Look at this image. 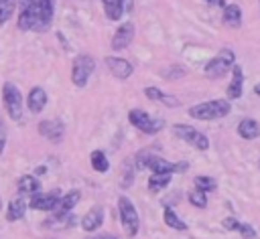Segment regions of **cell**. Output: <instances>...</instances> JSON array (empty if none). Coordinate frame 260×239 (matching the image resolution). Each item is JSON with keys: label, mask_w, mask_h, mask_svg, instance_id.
Instances as JSON below:
<instances>
[{"label": "cell", "mask_w": 260, "mask_h": 239, "mask_svg": "<svg viewBox=\"0 0 260 239\" xmlns=\"http://www.w3.org/2000/svg\"><path fill=\"white\" fill-rule=\"evenodd\" d=\"M207 4H211V6H221V8H225V0H209Z\"/></svg>", "instance_id": "obj_33"}, {"label": "cell", "mask_w": 260, "mask_h": 239, "mask_svg": "<svg viewBox=\"0 0 260 239\" xmlns=\"http://www.w3.org/2000/svg\"><path fill=\"white\" fill-rule=\"evenodd\" d=\"M234 63H236V53L230 51V49H221L211 61H207L205 75L209 79H219V77H223L234 67Z\"/></svg>", "instance_id": "obj_3"}, {"label": "cell", "mask_w": 260, "mask_h": 239, "mask_svg": "<svg viewBox=\"0 0 260 239\" xmlns=\"http://www.w3.org/2000/svg\"><path fill=\"white\" fill-rule=\"evenodd\" d=\"M223 24L230 28H240L242 26V8L238 4H225L223 8Z\"/></svg>", "instance_id": "obj_18"}, {"label": "cell", "mask_w": 260, "mask_h": 239, "mask_svg": "<svg viewBox=\"0 0 260 239\" xmlns=\"http://www.w3.org/2000/svg\"><path fill=\"white\" fill-rule=\"evenodd\" d=\"M106 65H108V71L118 79H128L134 71L132 63L122 57H106Z\"/></svg>", "instance_id": "obj_12"}, {"label": "cell", "mask_w": 260, "mask_h": 239, "mask_svg": "<svg viewBox=\"0 0 260 239\" xmlns=\"http://www.w3.org/2000/svg\"><path fill=\"white\" fill-rule=\"evenodd\" d=\"M144 95H146L148 99H152V101H162V103H167L169 107H177V105H179V99H175L173 95H167V93L160 91L158 87H146V89H144Z\"/></svg>", "instance_id": "obj_21"}, {"label": "cell", "mask_w": 260, "mask_h": 239, "mask_svg": "<svg viewBox=\"0 0 260 239\" xmlns=\"http://www.w3.org/2000/svg\"><path fill=\"white\" fill-rule=\"evenodd\" d=\"M4 146H6V126L0 120V154L4 152Z\"/></svg>", "instance_id": "obj_32"}, {"label": "cell", "mask_w": 260, "mask_h": 239, "mask_svg": "<svg viewBox=\"0 0 260 239\" xmlns=\"http://www.w3.org/2000/svg\"><path fill=\"white\" fill-rule=\"evenodd\" d=\"M254 93H256V95H258V97H260V83H258V85H256V87H254Z\"/></svg>", "instance_id": "obj_36"}, {"label": "cell", "mask_w": 260, "mask_h": 239, "mask_svg": "<svg viewBox=\"0 0 260 239\" xmlns=\"http://www.w3.org/2000/svg\"><path fill=\"white\" fill-rule=\"evenodd\" d=\"M37 130L49 142H61L63 136H65V126H63L61 120H43Z\"/></svg>", "instance_id": "obj_9"}, {"label": "cell", "mask_w": 260, "mask_h": 239, "mask_svg": "<svg viewBox=\"0 0 260 239\" xmlns=\"http://www.w3.org/2000/svg\"><path fill=\"white\" fill-rule=\"evenodd\" d=\"M61 192L59 190H51V192H35L28 201V207L35 211H53L57 201H59Z\"/></svg>", "instance_id": "obj_10"}, {"label": "cell", "mask_w": 260, "mask_h": 239, "mask_svg": "<svg viewBox=\"0 0 260 239\" xmlns=\"http://www.w3.org/2000/svg\"><path fill=\"white\" fill-rule=\"evenodd\" d=\"M89 162H91V168L95 172H108V168H110V162L102 150H93L89 154Z\"/></svg>", "instance_id": "obj_23"}, {"label": "cell", "mask_w": 260, "mask_h": 239, "mask_svg": "<svg viewBox=\"0 0 260 239\" xmlns=\"http://www.w3.org/2000/svg\"><path fill=\"white\" fill-rule=\"evenodd\" d=\"M79 198H81V192H79V190H69V192H65L63 196H59V201H57L53 213H69V211L79 203Z\"/></svg>", "instance_id": "obj_17"}, {"label": "cell", "mask_w": 260, "mask_h": 239, "mask_svg": "<svg viewBox=\"0 0 260 239\" xmlns=\"http://www.w3.org/2000/svg\"><path fill=\"white\" fill-rule=\"evenodd\" d=\"M205 2H209V0H205Z\"/></svg>", "instance_id": "obj_37"}, {"label": "cell", "mask_w": 260, "mask_h": 239, "mask_svg": "<svg viewBox=\"0 0 260 239\" xmlns=\"http://www.w3.org/2000/svg\"><path fill=\"white\" fill-rule=\"evenodd\" d=\"M16 190H18L20 194H30V196H32L35 192L41 190V180H39L37 176H32V174H24V176L18 178Z\"/></svg>", "instance_id": "obj_19"}, {"label": "cell", "mask_w": 260, "mask_h": 239, "mask_svg": "<svg viewBox=\"0 0 260 239\" xmlns=\"http://www.w3.org/2000/svg\"><path fill=\"white\" fill-rule=\"evenodd\" d=\"M244 239H254L256 237V231L252 229V225H246V223H242V227H240V231H238Z\"/></svg>", "instance_id": "obj_31"}, {"label": "cell", "mask_w": 260, "mask_h": 239, "mask_svg": "<svg viewBox=\"0 0 260 239\" xmlns=\"http://www.w3.org/2000/svg\"><path fill=\"white\" fill-rule=\"evenodd\" d=\"M128 122L134 128H138L140 132H144V134H156V132H160L165 128V120H154L144 109H138V107L128 111Z\"/></svg>", "instance_id": "obj_6"}, {"label": "cell", "mask_w": 260, "mask_h": 239, "mask_svg": "<svg viewBox=\"0 0 260 239\" xmlns=\"http://www.w3.org/2000/svg\"><path fill=\"white\" fill-rule=\"evenodd\" d=\"M24 211H26V203L22 196H16L14 201H10L8 205V211H6V221L14 223V221H20L24 217Z\"/></svg>", "instance_id": "obj_20"}, {"label": "cell", "mask_w": 260, "mask_h": 239, "mask_svg": "<svg viewBox=\"0 0 260 239\" xmlns=\"http://www.w3.org/2000/svg\"><path fill=\"white\" fill-rule=\"evenodd\" d=\"M93 69H95V61H93L91 55H87V53L77 55L73 59V63H71V81L77 87H83L87 83L89 75L93 73Z\"/></svg>", "instance_id": "obj_5"}, {"label": "cell", "mask_w": 260, "mask_h": 239, "mask_svg": "<svg viewBox=\"0 0 260 239\" xmlns=\"http://www.w3.org/2000/svg\"><path fill=\"white\" fill-rule=\"evenodd\" d=\"M45 105H47V91L43 87H32L26 97V107L32 113H41L45 109Z\"/></svg>", "instance_id": "obj_14"}, {"label": "cell", "mask_w": 260, "mask_h": 239, "mask_svg": "<svg viewBox=\"0 0 260 239\" xmlns=\"http://www.w3.org/2000/svg\"><path fill=\"white\" fill-rule=\"evenodd\" d=\"M171 182V174H150L148 178V190L150 192H160L162 188H167Z\"/></svg>", "instance_id": "obj_24"}, {"label": "cell", "mask_w": 260, "mask_h": 239, "mask_svg": "<svg viewBox=\"0 0 260 239\" xmlns=\"http://www.w3.org/2000/svg\"><path fill=\"white\" fill-rule=\"evenodd\" d=\"M165 223H167L171 229H175V231H187V223L181 221L179 215H177L171 207H165Z\"/></svg>", "instance_id": "obj_25"}, {"label": "cell", "mask_w": 260, "mask_h": 239, "mask_svg": "<svg viewBox=\"0 0 260 239\" xmlns=\"http://www.w3.org/2000/svg\"><path fill=\"white\" fill-rule=\"evenodd\" d=\"M221 225H223V229H228V231H240V227H242V223H240L236 217H225V219L221 221Z\"/></svg>", "instance_id": "obj_30"}, {"label": "cell", "mask_w": 260, "mask_h": 239, "mask_svg": "<svg viewBox=\"0 0 260 239\" xmlns=\"http://www.w3.org/2000/svg\"><path fill=\"white\" fill-rule=\"evenodd\" d=\"M37 4H39V8H41L43 20H45L47 24H51V20H53V10H55L53 0H37Z\"/></svg>", "instance_id": "obj_28"}, {"label": "cell", "mask_w": 260, "mask_h": 239, "mask_svg": "<svg viewBox=\"0 0 260 239\" xmlns=\"http://www.w3.org/2000/svg\"><path fill=\"white\" fill-rule=\"evenodd\" d=\"M87 239H116V237H114V235L104 233V235H95V237H87Z\"/></svg>", "instance_id": "obj_34"}, {"label": "cell", "mask_w": 260, "mask_h": 239, "mask_svg": "<svg viewBox=\"0 0 260 239\" xmlns=\"http://www.w3.org/2000/svg\"><path fill=\"white\" fill-rule=\"evenodd\" d=\"M195 188L197 190H201V192H211V190H215L217 188V182H215V178H211V176H195Z\"/></svg>", "instance_id": "obj_26"}, {"label": "cell", "mask_w": 260, "mask_h": 239, "mask_svg": "<svg viewBox=\"0 0 260 239\" xmlns=\"http://www.w3.org/2000/svg\"><path fill=\"white\" fill-rule=\"evenodd\" d=\"M104 12L110 20H120L124 12V0H102Z\"/></svg>", "instance_id": "obj_22"}, {"label": "cell", "mask_w": 260, "mask_h": 239, "mask_svg": "<svg viewBox=\"0 0 260 239\" xmlns=\"http://www.w3.org/2000/svg\"><path fill=\"white\" fill-rule=\"evenodd\" d=\"M118 213H120V221H122V227H124L126 235L128 237H134L138 233L140 219H138V213H136L134 203L128 196H120L118 198Z\"/></svg>", "instance_id": "obj_4"}, {"label": "cell", "mask_w": 260, "mask_h": 239, "mask_svg": "<svg viewBox=\"0 0 260 239\" xmlns=\"http://www.w3.org/2000/svg\"><path fill=\"white\" fill-rule=\"evenodd\" d=\"M173 132H175L177 138L189 142V144H191L193 148H197V150H207V148H209V140H207V136L201 134L199 130H195L193 126H187V124H175V126H173Z\"/></svg>", "instance_id": "obj_8"}, {"label": "cell", "mask_w": 260, "mask_h": 239, "mask_svg": "<svg viewBox=\"0 0 260 239\" xmlns=\"http://www.w3.org/2000/svg\"><path fill=\"white\" fill-rule=\"evenodd\" d=\"M134 38V24L132 22H124L118 26V30L112 36V51H124Z\"/></svg>", "instance_id": "obj_11"}, {"label": "cell", "mask_w": 260, "mask_h": 239, "mask_svg": "<svg viewBox=\"0 0 260 239\" xmlns=\"http://www.w3.org/2000/svg\"><path fill=\"white\" fill-rule=\"evenodd\" d=\"M136 166L138 168H150L152 174H173V172H185L189 168L187 162H169L156 154H150L146 150L136 154Z\"/></svg>", "instance_id": "obj_1"}, {"label": "cell", "mask_w": 260, "mask_h": 239, "mask_svg": "<svg viewBox=\"0 0 260 239\" xmlns=\"http://www.w3.org/2000/svg\"><path fill=\"white\" fill-rule=\"evenodd\" d=\"M16 8V0H0V24H4Z\"/></svg>", "instance_id": "obj_27"}, {"label": "cell", "mask_w": 260, "mask_h": 239, "mask_svg": "<svg viewBox=\"0 0 260 239\" xmlns=\"http://www.w3.org/2000/svg\"><path fill=\"white\" fill-rule=\"evenodd\" d=\"M187 198H189V203L193 205V207H197V209H205L207 207V196H205V192H201V190H191L189 194H187Z\"/></svg>", "instance_id": "obj_29"}, {"label": "cell", "mask_w": 260, "mask_h": 239, "mask_svg": "<svg viewBox=\"0 0 260 239\" xmlns=\"http://www.w3.org/2000/svg\"><path fill=\"white\" fill-rule=\"evenodd\" d=\"M45 172H47V168H45V166H39V168H37V174H45Z\"/></svg>", "instance_id": "obj_35"}, {"label": "cell", "mask_w": 260, "mask_h": 239, "mask_svg": "<svg viewBox=\"0 0 260 239\" xmlns=\"http://www.w3.org/2000/svg\"><path fill=\"white\" fill-rule=\"evenodd\" d=\"M242 89H244V71L240 65L232 67V81L228 85V99H238L242 97Z\"/></svg>", "instance_id": "obj_13"}, {"label": "cell", "mask_w": 260, "mask_h": 239, "mask_svg": "<svg viewBox=\"0 0 260 239\" xmlns=\"http://www.w3.org/2000/svg\"><path fill=\"white\" fill-rule=\"evenodd\" d=\"M102 223H104V209L102 207H91L81 219V229L83 231H95V229L102 227Z\"/></svg>", "instance_id": "obj_15"}, {"label": "cell", "mask_w": 260, "mask_h": 239, "mask_svg": "<svg viewBox=\"0 0 260 239\" xmlns=\"http://www.w3.org/2000/svg\"><path fill=\"white\" fill-rule=\"evenodd\" d=\"M230 109H232V105H230L228 99H211V101H203V103L191 105L189 107V115L195 117V120L209 122V120L225 117L230 113Z\"/></svg>", "instance_id": "obj_2"}, {"label": "cell", "mask_w": 260, "mask_h": 239, "mask_svg": "<svg viewBox=\"0 0 260 239\" xmlns=\"http://www.w3.org/2000/svg\"><path fill=\"white\" fill-rule=\"evenodd\" d=\"M2 101H4V107L8 111V115L12 120H20L22 117V95H20V89L14 85V83H4L2 87Z\"/></svg>", "instance_id": "obj_7"}, {"label": "cell", "mask_w": 260, "mask_h": 239, "mask_svg": "<svg viewBox=\"0 0 260 239\" xmlns=\"http://www.w3.org/2000/svg\"><path fill=\"white\" fill-rule=\"evenodd\" d=\"M238 136L244 138V140H256L260 138V124L252 117H244L240 124H238Z\"/></svg>", "instance_id": "obj_16"}]
</instances>
